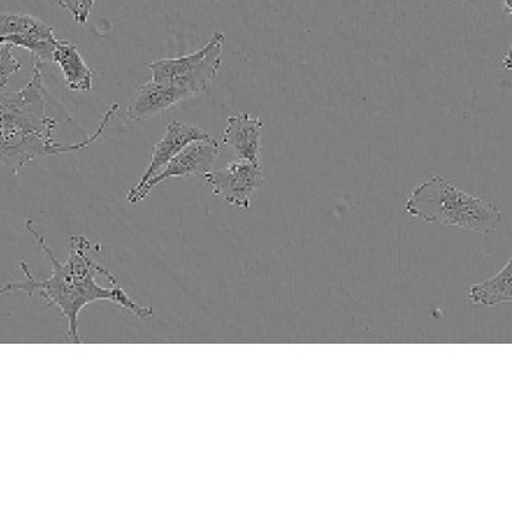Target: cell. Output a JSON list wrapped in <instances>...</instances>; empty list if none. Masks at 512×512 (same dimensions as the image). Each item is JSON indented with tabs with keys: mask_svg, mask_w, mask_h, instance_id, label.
I'll return each instance as SVG.
<instances>
[{
	"mask_svg": "<svg viewBox=\"0 0 512 512\" xmlns=\"http://www.w3.org/2000/svg\"><path fill=\"white\" fill-rule=\"evenodd\" d=\"M18 34H39L44 37H56L55 30L39 18L25 14L0 12V39Z\"/></svg>",
	"mask_w": 512,
	"mask_h": 512,
	"instance_id": "cell-12",
	"label": "cell"
},
{
	"mask_svg": "<svg viewBox=\"0 0 512 512\" xmlns=\"http://www.w3.org/2000/svg\"><path fill=\"white\" fill-rule=\"evenodd\" d=\"M220 154V144L216 138L210 141H195L183 148L182 151L167 163V166L148 180L141 188L131 189L128 194V201L131 204H138L144 201L153 189L158 185L172 178H194L204 176L213 169L214 161Z\"/></svg>",
	"mask_w": 512,
	"mask_h": 512,
	"instance_id": "cell-5",
	"label": "cell"
},
{
	"mask_svg": "<svg viewBox=\"0 0 512 512\" xmlns=\"http://www.w3.org/2000/svg\"><path fill=\"white\" fill-rule=\"evenodd\" d=\"M204 179L211 192L230 207L249 210L252 195L264 183V172L259 164L239 160L230 163L226 169L210 170Z\"/></svg>",
	"mask_w": 512,
	"mask_h": 512,
	"instance_id": "cell-6",
	"label": "cell"
},
{
	"mask_svg": "<svg viewBox=\"0 0 512 512\" xmlns=\"http://www.w3.org/2000/svg\"><path fill=\"white\" fill-rule=\"evenodd\" d=\"M119 104L107 109L99 128L81 141L66 144L55 138L62 125H72V118L53 99L44 84L41 63H34L31 79L17 91H0V166L18 175L25 164L37 157L75 153L90 147L106 131Z\"/></svg>",
	"mask_w": 512,
	"mask_h": 512,
	"instance_id": "cell-2",
	"label": "cell"
},
{
	"mask_svg": "<svg viewBox=\"0 0 512 512\" xmlns=\"http://www.w3.org/2000/svg\"><path fill=\"white\" fill-rule=\"evenodd\" d=\"M224 43L226 36L223 31H216L201 49L191 55L148 63L153 81L178 85L192 97L204 93L220 71Z\"/></svg>",
	"mask_w": 512,
	"mask_h": 512,
	"instance_id": "cell-4",
	"label": "cell"
},
{
	"mask_svg": "<svg viewBox=\"0 0 512 512\" xmlns=\"http://www.w3.org/2000/svg\"><path fill=\"white\" fill-rule=\"evenodd\" d=\"M264 126V120L255 118L249 113H235L227 118V126L223 132V144L232 148L240 160L259 164L261 132Z\"/></svg>",
	"mask_w": 512,
	"mask_h": 512,
	"instance_id": "cell-9",
	"label": "cell"
},
{
	"mask_svg": "<svg viewBox=\"0 0 512 512\" xmlns=\"http://www.w3.org/2000/svg\"><path fill=\"white\" fill-rule=\"evenodd\" d=\"M21 68V62L12 55L11 44H0V88L5 87L12 75L20 72Z\"/></svg>",
	"mask_w": 512,
	"mask_h": 512,
	"instance_id": "cell-13",
	"label": "cell"
},
{
	"mask_svg": "<svg viewBox=\"0 0 512 512\" xmlns=\"http://www.w3.org/2000/svg\"><path fill=\"white\" fill-rule=\"evenodd\" d=\"M60 8L66 9L78 24H85L96 0H58Z\"/></svg>",
	"mask_w": 512,
	"mask_h": 512,
	"instance_id": "cell-14",
	"label": "cell"
},
{
	"mask_svg": "<svg viewBox=\"0 0 512 512\" xmlns=\"http://www.w3.org/2000/svg\"><path fill=\"white\" fill-rule=\"evenodd\" d=\"M52 62L59 66L69 90L78 91V93H88L93 90V71L74 43L58 40Z\"/></svg>",
	"mask_w": 512,
	"mask_h": 512,
	"instance_id": "cell-10",
	"label": "cell"
},
{
	"mask_svg": "<svg viewBox=\"0 0 512 512\" xmlns=\"http://www.w3.org/2000/svg\"><path fill=\"white\" fill-rule=\"evenodd\" d=\"M404 210L425 223L461 227L480 235L495 233L504 218L491 202L460 191L442 176L417 183L406 199Z\"/></svg>",
	"mask_w": 512,
	"mask_h": 512,
	"instance_id": "cell-3",
	"label": "cell"
},
{
	"mask_svg": "<svg viewBox=\"0 0 512 512\" xmlns=\"http://www.w3.org/2000/svg\"><path fill=\"white\" fill-rule=\"evenodd\" d=\"M213 138L207 132L202 131L195 123H183L178 122V120H172L167 125L166 134L154 145L153 154H151L150 163H148L144 175H142V178L139 179L137 185L132 189L141 188L144 183L157 176L173 157L178 156L180 151L188 147L192 142L210 141Z\"/></svg>",
	"mask_w": 512,
	"mask_h": 512,
	"instance_id": "cell-7",
	"label": "cell"
},
{
	"mask_svg": "<svg viewBox=\"0 0 512 512\" xmlns=\"http://www.w3.org/2000/svg\"><path fill=\"white\" fill-rule=\"evenodd\" d=\"M191 97L185 88L178 85L156 81L145 82L129 101L126 116L131 120L151 118Z\"/></svg>",
	"mask_w": 512,
	"mask_h": 512,
	"instance_id": "cell-8",
	"label": "cell"
},
{
	"mask_svg": "<svg viewBox=\"0 0 512 512\" xmlns=\"http://www.w3.org/2000/svg\"><path fill=\"white\" fill-rule=\"evenodd\" d=\"M25 229L36 239L37 245L52 264V276L46 280H37L28 265L21 262L20 268L25 280L12 281L0 287V296L17 292H24L28 297L40 295L47 305L56 306L62 312L63 318L68 322L66 340L71 343H82L78 331V316L82 309L100 300L118 303L142 321L153 319V308H145L134 302L125 289L118 287L116 277L104 265L91 258L90 252L96 245L87 237L72 236L68 259L60 262L47 245V240L37 232L33 218L25 221Z\"/></svg>",
	"mask_w": 512,
	"mask_h": 512,
	"instance_id": "cell-1",
	"label": "cell"
},
{
	"mask_svg": "<svg viewBox=\"0 0 512 512\" xmlns=\"http://www.w3.org/2000/svg\"><path fill=\"white\" fill-rule=\"evenodd\" d=\"M470 300L474 305L492 306L501 305L512 300V261L507 262L496 276L488 278L483 283L474 284L470 289Z\"/></svg>",
	"mask_w": 512,
	"mask_h": 512,
	"instance_id": "cell-11",
	"label": "cell"
},
{
	"mask_svg": "<svg viewBox=\"0 0 512 512\" xmlns=\"http://www.w3.org/2000/svg\"><path fill=\"white\" fill-rule=\"evenodd\" d=\"M504 2L505 11H507L508 15L512 14V0H502Z\"/></svg>",
	"mask_w": 512,
	"mask_h": 512,
	"instance_id": "cell-15",
	"label": "cell"
}]
</instances>
